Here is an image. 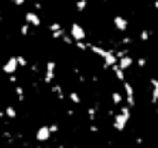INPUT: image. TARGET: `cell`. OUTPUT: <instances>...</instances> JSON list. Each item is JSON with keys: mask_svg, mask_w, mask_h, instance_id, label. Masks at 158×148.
Listing matches in <instances>:
<instances>
[{"mask_svg": "<svg viewBox=\"0 0 158 148\" xmlns=\"http://www.w3.org/2000/svg\"><path fill=\"white\" fill-rule=\"evenodd\" d=\"M130 115H132V109L126 107V105H121V107L113 113V128H115L117 133H123L126 126H128V122H130Z\"/></svg>", "mask_w": 158, "mask_h": 148, "instance_id": "6da1fadb", "label": "cell"}, {"mask_svg": "<svg viewBox=\"0 0 158 148\" xmlns=\"http://www.w3.org/2000/svg\"><path fill=\"white\" fill-rule=\"evenodd\" d=\"M121 94H123V98H126V102H123L126 107H130V109L136 107V92H134V85H132L128 78L121 83Z\"/></svg>", "mask_w": 158, "mask_h": 148, "instance_id": "7a4b0ae2", "label": "cell"}, {"mask_svg": "<svg viewBox=\"0 0 158 148\" xmlns=\"http://www.w3.org/2000/svg\"><path fill=\"white\" fill-rule=\"evenodd\" d=\"M67 33H69V37H72L74 42H87V39H89L87 29H85L80 22H72V24H69V29H67Z\"/></svg>", "mask_w": 158, "mask_h": 148, "instance_id": "3957f363", "label": "cell"}, {"mask_svg": "<svg viewBox=\"0 0 158 148\" xmlns=\"http://www.w3.org/2000/svg\"><path fill=\"white\" fill-rule=\"evenodd\" d=\"M54 78H56V61H54V59H48V61H46V68H44L41 81H44L46 85H52Z\"/></svg>", "mask_w": 158, "mask_h": 148, "instance_id": "277c9868", "label": "cell"}, {"mask_svg": "<svg viewBox=\"0 0 158 148\" xmlns=\"http://www.w3.org/2000/svg\"><path fill=\"white\" fill-rule=\"evenodd\" d=\"M0 72H2V74H7V76H11V74H18V72H20V68H18V55H9V59L2 63Z\"/></svg>", "mask_w": 158, "mask_h": 148, "instance_id": "5b68a950", "label": "cell"}, {"mask_svg": "<svg viewBox=\"0 0 158 148\" xmlns=\"http://www.w3.org/2000/svg\"><path fill=\"white\" fill-rule=\"evenodd\" d=\"M22 22H26L31 29H39L41 26V16L37 11H24V20Z\"/></svg>", "mask_w": 158, "mask_h": 148, "instance_id": "8992f818", "label": "cell"}, {"mask_svg": "<svg viewBox=\"0 0 158 148\" xmlns=\"http://www.w3.org/2000/svg\"><path fill=\"white\" fill-rule=\"evenodd\" d=\"M35 139H37L39 144H46V141H50V139H52L50 126H48V124H39V128L35 131Z\"/></svg>", "mask_w": 158, "mask_h": 148, "instance_id": "52a82bcc", "label": "cell"}, {"mask_svg": "<svg viewBox=\"0 0 158 148\" xmlns=\"http://www.w3.org/2000/svg\"><path fill=\"white\" fill-rule=\"evenodd\" d=\"M48 31L52 33V37H54V39H61V37L67 33V31H65V26H63L61 22H50V24H48Z\"/></svg>", "mask_w": 158, "mask_h": 148, "instance_id": "ba28073f", "label": "cell"}, {"mask_svg": "<svg viewBox=\"0 0 158 148\" xmlns=\"http://www.w3.org/2000/svg\"><path fill=\"white\" fill-rule=\"evenodd\" d=\"M117 68H119L121 72H130V70L134 68V57H132V55H126V57H121V59L117 61Z\"/></svg>", "mask_w": 158, "mask_h": 148, "instance_id": "9c48e42d", "label": "cell"}, {"mask_svg": "<svg viewBox=\"0 0 158 148\" xmlns=\"http://www.w3.org/2000/svg\"><path fill=\"white\" fill-rule=\"evenodd\" d=\"M113 26H115V29H117V31H119L121 35H126V33H128V26H130V24H128V20H126L123 16H115V18H113Z\"/></svg>", "mask_w": 158, "mask_h": 148, "instance_id": "30bf717a", "label": "cell"}, {"mask_svg": "<svg viewBox=\"0 0 158 148\" xmlns=\"http://www.w3.org/2000/svg\"><path fill=\"white\" fill-rule=\"evenodd\" d=\"M149 87H152V96H149V102L156 107L158 105V78L156 76H149Z\"/></svg>", "mask_w": 158, "mask_h": 148, "instance_id": "8fae6325", "label": "cell"}, {"mask_svg": "<svg viewBox=\"0 0 158 148\" xmlns=\"http://www.w3.org/2000/svg\"><path fill=\"white\" fill-rule=\"evenodd\" d=\"M50 92L59 98V102H65V89H63L61 83H52V85H50Z\"/></svg>", "mask_w": 158, "mask_h": 148, "instance_id": "7c38bea8", "label": "cell"}, {"mask_svg": "<svg viewBox=\"0 0 158 148\" xmlns=\"http://www.w3.org/2000/svg\"><path fill=\"white\" fill-rule=\"evenodd\" d=\"M110 102H113V107H121L123 105V94H121V89H113L110 92Z\"/></svg>", "mask_w": 158, "mask_h": 148, "instance_id": "4fadbf2b", "label": "cell"}, {"mask_svg": "<svg viewBox=\"0 0 158 148\" xmlns=\"http://www.w3.org/2000/svg\"><path fill=\"white\" fill-rule=\"evenodd\" d=\"M67 98H69V102H72L74 107H80V105H82V96H80V92H78V89H69Z\"/></svg>", "mask_w": 158, "mask_h": 148, "instance_id": "5bb4252c", "label": "cell"}, {"mask_svg": "<svg viewBox=\"0 0 158 148\" xmlns=\"http://www.w3.org/2000/svg\"><path fill=\"white\" fill-rule=\"evenodd\" d=\"M2 111H5V118H7V120H11V122H15V120H18V115H20V113H18V109H15L13 105H5V109H2Z\"/></svg>", "mask_w": 158, "mask_h": 148, "instance_id": "9a60e30c", "label": "cell"}, {"mask_svg": "<svg viewBox=\"0 0 158 148\" xmlns=\"http://www.w3.org/2000/svg\"><path fill=\"white\" fill-rule=\"evenodd\" d=\"M98 105H93V107H87V118L91 120V124H95V118H98Z\"/></svg>", "mask_w": 158, "mask_h": 148, "instance_id": "2e32d148", "label": "cell"}, {"mask_svg": "<svg viewBox=\"0 0 158 148\" xmlns=\"http://www.w3.org/2000/svg\"><path fill=\"white\" fill-rule=\"evenodd\" d=\"M13 92H15V96H18V100H20V102H24V100H26V92H24V87H22V85H15V87H13Z\"/></svg>", "mask_w": 158, "mask_h": 148, "instance_id": "e0dca14e", "label": "cell"}, {"mask_svg": "<svg viewBox=\"0 0 158 148\" xmlns=\"http://www.w3.org/2000/svg\"><path fill=\"white\" fill-rule=\"evenodd\" d=\"M87 7H89V0H76V2H74V9H76L78 13H82Z\"/></svg>", "mask_w": 158, "mask_h": 148, "instance_id": "ac0fdd59", "label": "cell"}, {"mask_svg": "<svg viewBox=\"0 0 158 148\" xmlns=\"http://www.w3.org/2000/svg\"><path fill=\"white\" fill-rule=\"evenodd\" d=\"M28 65H31V63H28V59H26L24 55H18V68H20V72H22V70H26Z\"/></svg>", "mask_w": 158, "mask_h": 148, "instance_id": "d6986e66", "label": "cell"}, {"mask_svg": "<svg viewBox=\"0 0 158 148\" xmlns=\"http://www.w3.org/2000/svg\"><path fill=\"white\" fill-rule=\"evenodd\" d=\"M31 31H33V29H31L26 22H22V24H20V35H22V37H28V35H31Z\"/></svg>", "mask_w": 158, "mask_h": 148, "instance_id": "ffe728a7", "label": "cell"}, {"mask_svg": "<svg viewBox=\"0 0 158 148\" xmlns=\"http://www.w3.org/2000/svg\"><path fill=\"white\" fill-rule=\"evenodd\" d=\"M139 39H141V42H149V39H152V31H149V29H143V31L139 33Z\"/></svg>", "mask_w": 158, "mask_h": 148, "instance_id": "44dd1931", "label": "cell"}, {"mask_svg": "<svg viewBox=\"0 0 158 148\" xmlns=\"http://www.w3.org/2000/svg\"><path fill=\"white\" fill-rule=\"evenodd\" d=\"M74 48L80 50V52H87L89 50V42H74Z\"/></svg>", "mask_w": 158, "mask_h": 148, "instance_id": "7402d4cb", "label": "cell"}, {"mask_svg": "<svg viewBox=\"0 0 158 148\" xmlns=\"http://www.w3.org/2000/svg\"><path fill=\"white\" fill-rule=\"evenodd\" d=\"M134 65L141 68V70H145V68H147V59H145V57H139V59H134Z\"/></svg>", "mask_w": 158, "mask_h": 148, "instance_id": "603a6c76", "label": "cell"}, {"mask_svg": "<svg viewBox=\"0 0 158 148\" xmlns=\"http://www.w3.org/2000/svg\"><path fill=\"white\" fill-rule=\"evenodd\" d=\"M9 83H11L13 87H15V85H20V76H18V74H11V76H9Z\"/></svg>", "mask_w": 158, "mask_h": 148, "instance_id": "cb8c5ba5", "label": "cell"}, {"mask_svg": "<svg viewBox=\"0 0 158 148\" xmlns=\"http://www.w3.org/2000/svg\"><path fill=\"white\" fill-rule=\"evenodd\" d=\"M9 2H11L13 7H24V5L28 2V0H9Z\"/></svg>", "mask_w": 158, "mask_h": 148, "instance_id": "d4e9b609", "label": "cell"}, {"mask_svg": "<svg viewBox=\"0 0 158 148\" xmlns=\"http://www.w3.org/2000/svg\"><path fill=\"white\" fill-rule=\"evenodd\" d=\"M48 126H50V133H52V135H54V133H59V131H61V126H59V124H56V122H52V124H48Z\"/></svg>", "mask_w": 158, "mask_h": 148, "instance_id": "484cf974", "label": "cell"}, {"mask_svg": "<svg viewBox=\"0 0 158 148\" xmlns=\"http://www.w3.org/2000/svg\"><path fill=\"white\" fill-rule=\"evenodd\" d=\"M89 131H91V133H98L100 126H98V124H89Z\"/></svg>", "mask_w": 158, "mask_h": 148, "instance_id": "4316f807", "label": "cell"}, {"mask_svg": "<svg viewBox=\"0 0 158 148\" xmlns=\"http://www.w3.org/2000/svg\"><path fill=\"white\" fill-rule=\"evenodd\" d=\"M152 5H154V9L158 11V0H154V2H152Z\"/></svg>", "mask_w": 158, "mask_h": 148, "instance_id": "83f0119b", "label": "cell"}, {"mask_svg": "<svg viewBox=\"0 0 158 148\" xmlns=\"http://www.w3.org/2000/svg\"><path fill=\"white\" fill-rule=\"evenodd\" d=\"M0 68H2V59H0Z\"/></svg>", "mask_w": 158, "mask_h": 148, "instance_id": "f1b7e54d", "label": "cell"}]
</instances>
